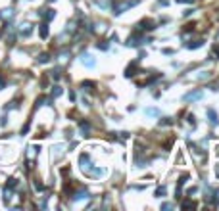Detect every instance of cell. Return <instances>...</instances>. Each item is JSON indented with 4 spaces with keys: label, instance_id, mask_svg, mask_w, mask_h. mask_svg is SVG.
Returning <instances> with one entry per match:
<instances>
[{
    "label": "cell",
    "instance_id": "cell-1",
    "mask_svg": "<svg viewBox=\"0 0 219 211\" xmlns=\"http://www.w3.org/2000/svg\"><path fill=\"white\" fill-rule=\"evenodd\" d=\"M138 0H121V2H117V4H114V15H119L123 14L125 10L133 8V6H137Z\"/></svg>",
    "mask_w": 219,
    "mask_h": 211
},
{
    "label": "cell",
    "instance_id": "cell-2",
    "mask_svg": "<svg viewBox=\"0 0 219 211\" xmlns=\"http://www.w3.org/2000/svg\"><path fill=\"white\" fill-rule=\"evenodd\" d=\"M202 96H204V92H202V90L188 92V94H185V102H196V100H200Z\"/></svg>",
    "mask_w": 219,
    "mask_h": 211
},
{
    "label": "cell",
    "instance_id": "cell-3",
    "mask_svg": "<svg viewBox=\"0 0 219 211\" xmlns=\"http://www.w3.org/2000/svg\"><path fill=\"white\" fill-rule=\"evenodd\" d=\"M152 29H156V27H154V23H152L150 19H144L142 23L137 25V31H152Z\"/></svg>",
    "mask_w": 219,
    "mask_h": 211
},
{
    "label": "cell",
    "instance_id": "cell-4",
    "mask_svg": "<svg viewBox=\"0 0 219 211\" xmlns=\"http://www.w3.org/2000/svg\"><path fill=\"white\" fill-rule=\"evenodd\" d=\"M81 61H83V65H87V67H94V65H96L94 58H92L91 54H83L81 56Z\"/></svg>",
    "mask_w": 219,
    "mask_h": 211
},
{
    "label": "cell",
    "instance_id": "cell-5",
    "mask_svg": "<svg viewBox=\"0 0 219 211\" xmlns=\"http://www.w3.org/2000/svg\"><path fill=\"white\" fill-rule=\"evenodd\" d=\"M31 31H33L31 23H21V25H19V35H23V37H29Z\"/></svg>",
    "mask_w": 219,
    "mask_h": 211
},
{
    "label": "cell",
    "instance_id": "cell-6",
    "mask_svg": "<svg viewBox=\"0 0 219 211\" xmlns=\"http://www.w3.org/2000/svg\"><path fill=\"white\" fill-rule=\"evenodd\" d=\"M81 169H83V171H87V173L92 169L91 161H88V156H81Z\"/></svg>",
    "mask_w": 219,
    "mask_h": 211
},
{
    "label": "cell",
    "instance_id": "cell-7",
    "mask_svg": "<svg viewBox=\"0 0 219 211\" xmlns=\"http://www.w3.org/2000/svg\"><path fill=\"white\" fill-rule=\"evenodd\" d=\"M127 44H129V46H140V44H142V37H138V35H133V37H129Z\"/></svg>",
    "mask_w": 219,
    "mask_h": 211
},
{
    "label": "cell",
    "instance_id": "cell-8",
    "mask_svg": "<svg viewBox=\"0 0 219 211\" xmlns=\"http://www.w3.org/2000/svg\"><path fill=\"white\" fill-rule=\"evenodd\" d=\"M41 15L46 19V21H50V19H54V15H56V14H54V10H42Z\"/></svg>",
    "mask_w": 219,
    "mask_h": 211
},
{
    "label": "cell",
    "instance_id": "cell-9",
    "mask_svg": "<svg viewBox=\"0 0 219 211\" xmlns=\"http://www.w3.org/2000/svg\"><path fill=\"white\" fill-rule=\"evenodd\" d=\"M87 198H88V192H87V190H79V192L73 196V200H87Z\"/></svg>",
    "mask_w": 219,
    "mask_h": 211
},
{
    "label": "cell",
    "instance_id": "cell-10",
    "mask_svg": "<svg viewBox=\"0 0 219 211\" xmlns=\"http://www.w3.org/2000/svg\"><path fill=\"white\" fill-rule=\"evenodd\" d=\"M12 15H14V10H2V12H0V17H2V19H10V17H12Z\"/></svg>",
    "mask_w": 219,
    "mask_h": 211
},
{
    "label": "cell",
    "instance_id": "cell-11",
    "mask_svg": "<svg viewBox=\"0 0 219 211\" xmlns=\"http://www.w3.org/2000/svg\"><path fill=\"white\" fill-rule=\"evenodd\" d=\"M208 117H210V123L211 125H217V115H215L213 110H208Z\"/></svg>",
    "mask_w": 219,
    "mask_h": 211
},
{
    "label": "cell",
    "instance_id": "cell-12",
    "mask_svg": "<svg viewBox=\"0 0 219 211\" xmlns=\"http://www.w3.org/2000/svg\"><path fill=\"white\" fill-rule=\"evenodd\" d=\"M202 44H204V41H196V42H188V44H187V48H190V50H192V48H200V46Z\"/></svg>",
    "mask_w": 219,
    "mask_h": 211
},
{
    "label": "cell",
    "instance_id": "cell-13",
    "mask_svg": "<svg viewBox=\"0 0 219 211\" xmlns=\"http://www.w3.org/2000/svg\"><path fill=\"white\" fill-rule=\"evenodd\" d=\"M146 115H152V117H158V115H160V111L156 110V108H148V110H146Z\"/></svg>",
    "mask_w": 219,
    "mask_h": 211
},
{
    "label": "cell",
    "instance_id": "cell-14",
    "mask_svg": "<svg viewBox=\"0 0 219 211\" xmlns=\"http://www.w3.org/2000/svg\"><path fill=\"white\" fill-rule=\"evenodd\" d=\"M41 37L42 38L48 37V27H46V23H44V25H41Z\"/></svg>",
    "mask_w": 219,
    "mask_h": 211
},
{
    "label": "cell",
    "instance_id": "cell-15",
    "mask_svg": "<svg viewBox=\"0 0 219 211\" xmlns=\"http://www.w3.org/2000/svg\"><path fill=\"white\" fill-rule=\"evenodd\" d=\"M79 127H81V131H83V133H88V131H91V125H88L87 121H83V123L79 125Z\"/></svg>",
    "mask_w": 219,
    "mask_h": 211
},
{
    "label": "cell",
    "instance_id": "cell-16",
    "mask_svg": "<svg viewBox=\"0 0 219 211\" xmlns=\"http://www.w3.org/2000/svg\"><path fill=\"white\" fill-rule=\"evenodd\" d=\"M194 77H196V79H208V77H210V73H208V71H198V75H194Z\"/></svg>",
    "mask_w": 219,
    "mask_h": 211
},
{
    "label": "cell",
    "instance_id": "cell-17",
    "mask_svg": "<svg viewBox=\"0 0 219 211\" xmlns=\"http://www.w3.org/2000/svg\"><path fill=\"white\" fill-rule=\"evenodd\" d=\"M48 60H50V56H48V54H41V56H39V61H41V64H46Z\"/></svg>",
    "mask_w": 219,
    "mask_h": 211
},
{
    "label": "cell",
    "instance_id": "cell-18",
    "mask_svg": "<svg viewBox=\"0 0 219 211\" xmlns=\"http://www.w3.org/2000/svg\"><path fill=\"white\" fill-rule=\"evenodd\" d=\"M156 196H158V198L165 196V188H164V186H161V188H158V190H156Z\"/></svg>",
    "mask_w": 219,
    "mask_h": 211
},
{
    "label": "cell",
    "instance_id": "cell-19",
    "mask_svg": "<svg viewBox=\"0 0 219 211\" xmlns=\"http://www.w3.org/2000/svg\"><path fill=\"white\" fill-rule=\"evenodd\" d=\"M190 207H194V202H185L182 203V209H190Z\"/></svg>",
    "mask_w": 219,
    "mask_h": 211
},
{
    "label": "cell",
    "instance_id": "cell-20",
    "mask_svg": "<svg viewBox=\"0 0 219 211\" xmlns=\"http://www.w3.org/2000/svg\"><path fill=\"white\" fill-rule=\"evenodd\" d=\"M35 154H36V148H33V146H31V148L27 150V156H29V157H33Z\"/></svg>",
    "mask_w": 219,
    "mask_h": 211
},
{
    "label": "cell",
    "instance_id": "cell-21",
    "mask_svg": "<svg viewBox=\"0 0 219 211\" xmlns=\"http://www.w3.org/2000/svg\"><path fill=\"white\" fill-rule=\"evenodd\" d=\"M213 203H219V190H215L213 192V200H211Z\"/></svg>",
    "mask_w": 219,
    "mask_h": 211
},
{
    "label": "cell",
    "instance_id": "cell-22",
    "mask_svg": "<svg viewBox=\"0 0 219 211\" xmlns=\"http://www.w3.org/2000/svg\"><path fill=\"white\" fill-rule=\"evenodd\" d=\"M52 94H54V96H60V94H62V88H60V87H54Z\"/></svg>",
    "mask_w": 219,
    "mask_h": 211
},
{
    "label": "cell",
    "instance_id": "cell-23",
    "mask_svg": "<svg viewBox=\"0 0 219 211\" xmlns=\"http://www.w3.org/2000/svg\"><path fill=\"white\" fill-rule=\"evenodd\" d=\"M213 56H215L213 60H219V46H215V48H213Z\"/></svg>",
    "mask_w": 219,
    "mask_h": 211
},
{
    "label": "cell",
    "instance_id": "cell-24",
    "mask_svg": "<svg viewBox=\"0 0 219 211\" xmlns=\"http://www.w3.org/2000/svg\"><path fill=\"white\" fill-rule=\"evenodd\" d=\"M177 2H181V4H192L194 0H177Z\"/></svg>",
    "mask_w": 219,
    "mask_h": 211
},
{
    "label": "cell",
    "instance_id": "cell-25",
    "mask_svg": "<svg viewBox=\"0 0 219 211\" xmlns=\"http://www.w3.org/2000/svg\"><path fill=\"white\" fill-rule=\"evenodd\" d=\"M98 48H102V50H106V48H108V44H106V42H102V44H100V42H98Z\"/></svg>",
    "mask_w": 219,
    "mask_h": 211
}]
</instances>
